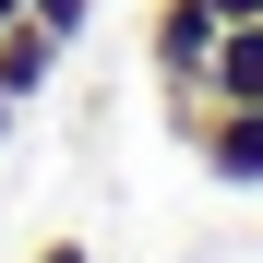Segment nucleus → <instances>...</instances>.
Masks as SVG:
<instances>
[{
    "mask_svg": "<svg viewBox=\"0 0 263 263\" xmlns=\"http://www.w3.org/2000/svg\"><path fill=\"white\" fill-rule=\"evenodd\" d=\"M203 12H215V24H251V12H263V0H203Z\"/></svg>",
    "mask_w": 263,
    "mask_h": 263,
    "instance_id": "0eeeda50",
    "label": "nucleus"
},
{
    "mask_svg": "<svg viewBox=\"0 0 263 263\" xmlns=\"http://www.w3.org/2000/svg\"><path fill=\"white\" fill-rule=\"evenodd\" d=\"M0 24H24V0H0Z\"/></svg>",
    "mask_w": 263,
    "mask_h": 263,
    "instance_id": "1a4fd4ad",
    "label": "nucleus"
},
{
    "mask_svg": "<svg viewBox=\"0 0 263 263\" xmlns=\"http://www.w3.org/2000/svg\"><path fill=\"white\" fill-rule=\"evenodd\" d=\"M12 120H24V108H12V96H0V144H12Z\"/></svg>",
    "mask_w": 263,
    "mask_h": 263,
    "instance_id": "6e6552de",
    "label": "nucleus"
},
{
    "mask_svg": "<svg viewBox=\"0 0 263 263\" xmlns=\"http://www.w3.org/2000/svg\"><path fill=\"white\" fill-rule=\"evenodd\" d=\"M24 263H96V251H84V239H72V228H60V239H36V251H24Z\"/></svg>",
    "mask_w": 263,
    "mask_h": 263,
    "instance_id": "423d86ee",
    "label": "nucleus"
},
{
    "mask_svg": "<svg viewBox=\"0 0 263 263\" xmlns=\"http://www.w3.org/2000/svg\"><path fill=\"white\" fill-rule=\"evenodd\" d=\"M215 36H228V24H215L203 0H156V12H144V72L167 84V120L203 108V60H215Z\"/></svg>",
    "mask_w": 263,
    "mask_h": 263,
    "instance_id": "f257e3e1",
    "label": "nucleus"
},
{
    "mask_svg": "<svg viewBox=\"0 0 263 263\" xmlns=\"http://www.w3.org/2000/svg\"><path fill=\"white\" fill-rule=\"evenodd\" d=\"M60 36L48 24H0V96H12V108H36V96H48V84H60Z\"/></svg>",
    "mask_w": 263,
    "mask_h": 263,
    "instance_id": "20e7f679",
    "label": "nucleus"
},
{
    "mask_svg": "<svg viewBox=\"0 0 263 263\" xmlns=\"http://www.w3.org/2000/svg\"><path fill=\"white\" fill-rule=\"evenodd\" d=\"M203 108H263V12L215 36V60H203Z\"/></svg>",
    "mask_w": 263,
    "mask_h": 263,
    "instance_id": "7ed1b4c3",
    "label": "nucleus"
},
{
    "mask_svg": "<svg viewBox=\"0 0 263 263\" xmlns=\"http://www.w3.org/2000/svg\"><path fill=\"white\" fill-rule=\"evenodd\" d=\"M24 24H48L60 48H84V36H96V0H24Z\"/></svg>",
    "mask_w": 263,
    "mask_h": 263,
    "instance_id": "39448f33",
    "label": "nucleus"
},
{
    "mask_svg": "<svg viewBox=\"0 0 263 263\" xmlns=\"http://www.w3.org/2000/svg\"><path fill=\"white\" fill-rule=\"evenodd\" d=\"M192 156H203V180H228V192H263V108H192Z\"/></svg>",
    "mask_w": 263,
    "mask_h": 263,
    "instance_id": "f03ea898",
    "label": "nucleus"
}]
</instances>
